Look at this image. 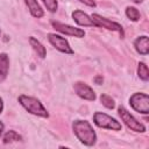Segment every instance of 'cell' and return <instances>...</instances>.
Wrapping results in <instances>:
<instances>
[{
    "label": "cell",
    "instance_id": "e0dca14e",
    "mask_svg": "<svg viewBox=\"0 0 149 149\" xmlns=\"http://www.w3.org/2000/svg\"><path fill=\"white\" fill-rule=\"evenodd\" d=\"M126 15H127L130 20H133V21H139L140 17H141L140 12H139L135 7H127V9H126Z\"/></svg>",
    "mask_w": 149,
    "mask_h": 149
},
{
    "label": "cell",
    "instance_id": "8992f818",
    "mask_svg": "<svg viewBox=\"0 0 149 149\" xmlns=\"http://www.w3.org/2000/svg\"><path fill=\"white\" fill-rule=\"evenodd\" d=\"M92 20H93V22L95 23L97 27H102V28H107L109 30L119 31L121 34V36H123V29H122V27L119 23L112 22V21H109V20L100 16L99 14H92Z\"/></svg>",
    "mask_w": 149,
    "mask_h": 149
},
{
    "label": "cell",
    "instance_id": "6da1fadb",
    "mask_svg": "<svg viewBox=\"0 0 149 149\" xmlns=\"http://www.w3.org/2000/svg\"><path fill=\"white\" fill-rule=\"evenodd\" d=\"M73 130H74L76 136L84 144L93 146L95 143V140H97L95 133L87 121H81V120L74 121L73 122Z\"/></svg>",
    "mask_w": 149,
    "mask_h": 149
},
{
    "label": "cell",
    "instance_id": "7c38bea8",
    "mask_svg": "<svg viewBox=\"0 0 149 149\" xmlns=\"http://www.w3.org/2000/svg\"><path fill=\"white\" fill-rule=\"evenodd\" d=\"M9 59L6 54H0V81H2L8 73Z\"/></svg>",
    "mask_w": 149,
    "mask_h": 149
},
{
    "label": "cell",
    "instance_id": "9a60e30c",
    "mask_svg": "<svg viewBox=\"0 0 149 149\" xmlns=\"http://www.w3.org/2000/svg\"><path fill=\"white\" fill-rule=\"evenodd\" d=\"M20 140H21V136L16 132H14V130L7 132L5 134V136H3V142L5 143H9V142H14V141H20Z\"/></svg>",
    "mask_w": 149,
    "mask_h": 149
},
{
    "label": "cell",
    "instance_id": "8fae6325",
    "mask_svg": "<svg viewBox=\"0 0 149 149\" xmlns=\"http://www.w3.org/2000/svg\"><path fill=\"white\" fill-rule=\"evenodd\" d=\"M135 48L141 55H147L149 52V43L147 36H140L135 40Z\"/></svg>",
    "mask_w": 149,
    "mask_h": 149
},
{
    "label": "cell",
    "instance_id": "30bf717a",
    "mask_svg": "<svg viewBox=\"0 0 149 149\" xmlns=\"http://www.w3.org/2000/svg\"><path fill=\"white\" fill-rule=\"evenodd\" d=\"M72 17L80 26H86V27H93V26H95V23L93 22V20L90 19V16L87 14H85L84 12H81L79 9H77V10H74L72 13Z\"/></svg>",
    "mask_w": 149,
    "mask_h": 149
},
{
    "label": "cell",
    "instance_id": "7402d4cb",
    "mask_svg": "<svg viewBox=\"0 0 149 149\" xmlns=\"http://www.w3.org/2000/svg\"><path fill=\"white\" fill-rule=\"evenodd\" d=\"M2 130H3V123L0 121V136H1V134H2Z\"/></svg>",
    "mask_w": 149,
    "mask_h": 149
},
{
    "label": "cell",
    "instance_id": "4fadbf2b",
    "mask_svg": "<svg viewBox=\"0 0 149 149\" xmlns=\"http://www.w3.org/2000/svg\"><path fill=\"white\" fill-rule=\"evenodd\" d=\"M31 15L35 17H42L43 16V9L41 8V6L37 3L36 0H24Z\"/></svg>",
    "mask_w": 149,
    "mask_h": 149
},
{
    "label": "cell",
    "instance_id": "9c48e42d",
    "mask_svg": "<svg viewBox=\"0 0 149 149\" xmlns=\"http://www.w3.org/2000/svg\"><path fill=\"white\" fill-rule=\"evenodd\" d=\"M73 88H74L76 93H77L80 98H83V99L91 100V101H93V100L95 99V94H94L93 90H92L88 85H86V84H84V83H79V81L76 83V84L73 85Z\"/></svg>",
    "mask_w": 149,
    "mask_h": 149
},
{
    "label": "cell",
    "instance_id": "ac0fdd59",
    "mask_svg": "<svg viewBox=\"0 0 149 149\" xmlns=\"http://www.w3.org/2000/svg\"><path fill=\"white\" fill-rule=\"evenodd\" d=\"M100 100H101V102H102V105H104L105 107H107V108H109V109H113V108H114V100H113L109 95H107V94H101V95H100Z\"/></svg>",
    "mask_w": 149,
    "mask_h": 149
},
{
    "label": "cell",
    "instance_id": "d6986e66",
    "mask_svg": "<svg viewBox=\"0 0 149 149\" xmlns=\"http://www.w3.org/2000/svg\"><path fill=\"white\" fill-rule=\"evenodd\" d=\"M43 2L50 12H55L57 9V1L56 0H43Z\"/></svg>",
    "mask_w": 149,
    "mask_h": 149
},
{
    "label": "cell",
    "instance_id": "ffe728a7",
    "mask_svg": "<svg viewBox=\"0 0 149 149\" xmlns=\"http://www.w3.org/2000/svg\"><path fill=\"white\" fill-rule=\"evenodd\" d=\"M79 1L83 2V3H85V5H87V6H91V7H94L95 6V2L93 0H79Z\"/></svg>",
    "mask_w": 149,
    "mask_h": 149
},
{
    "label": "cell",
    "instance_id": "7a4b0ae2",
    "mask_svg": "<svg viewBox=\"0 0 149 149\" xmlns=\"http://www.w3.org/2000/svg\"><path fill=\"white\" fill-rule=\"evenodd\" d=\"M19 101L20 104L31 114H35V115H38V116H43V118H48V112L47 109L43 107V105L36 99V98H33V97H28V95H20L19 97Z\"/></svg>",
    "mask_w": 149,
    "mask_h": 149
},
{
    "label": "cell",
    "instance_id": "52a82bcc",
    "mask_svg": "<svg viewBox=\"0 0 149 149\" xmlns=\"http://www.w3.org/2000/svg\"><path fill=\"white\" fill-rule=\"evenodd\" d=\"M48 40L57 50H59L62 52H65V54H72L73 52V50L70 48L68 41L64 37H62L59 35H55V34H49Z\"/></svg>",
    "mask_w": 149,
    "mask_h": 149
},
{
    "label": "cell",
    "instance_id": "5b68a950",
    "mask_svg": "<svg viewBox=\"0 0 149 149\" xmlns=\"http://www.w3.org/2000/svg\"><path fill=\"white\" fill-rule=\"evenodd\" d=\"M119 115H120V118L122 119V121L127 125V127L128 128H130L132 130H135V132H140V133H143L144 130H146V128H144V126L141 123V122H139L126 108H123L122 106H120L119 107Z\"/></svg>",
    "mask_w": 149,
    "mask_h": 149
},
{
    "label": "cell",
    "instance_id": "2e32d148",
    "mask_svg": "<svg viewBox=\"0 0 149 149\" xmlns=\"http://www.w3.org/2000/svg\"><path fill=\"white\" fill-rule=\"evenodd\" d=\"M137 72H139V77H140L142 80L147 81V80L149 79V71H148V68H147V65H146L144 63H140V64H139Z\"/></svg>",
    "mask_w": 149,
    "mask_h": 149
},
{
    "label": "cell",
    "instance_id": "3957f363",
    "mask_svg": "<svg viewBox=\"0 0 149 149\" xmlns=\"http://www.w3.org/2000/svg\"><path fill=\"white\" fill-rule=\"evenodd\" d=\"M130 106L139 113H149V97L146 93H135L129 99Z\"/></svg>",
    "mask_w": 149,
    "mask_h": 149
},
{
    "label": "cell",
    "instance_id": "ba28073f",
    "mask_svg": "<svg viewBox=\"0 0 149 149\" xmlns=\"http://www.w3.org/2000/svg\"><path fill=\"white\" fill-rule=\"evenodd\" d=\"M52 26L55 27L56 30L65 34V35H70V36H74V37H83L85 35L84 30L79 29V28H73L71 26H68V24H64V23H61V22H55L52 21Z\"/></svg>",
    "mask_w": 149,
    "mask_h": 149
},
{
    "label": "cell",
    "instance_id": "5bb4252c",
    "mask_svg": "<svg viewBox=\"0 0 149 149\" xmlns=\"http://www.w3.org/2000/svg\"><path fill=\"white\" fill-rule=\"evenodd\" d=\"M29 42H30V45L33 47V49L37 52V55H38L41 58H44L47 51H45V48L41 44V42L37 41L35 37H29Z\"/></svg>",
    "mask_w": 149,
    "mask_h": 149
},
{
    "label": "cell",
    "instance_id": "44dd1931",
    "mask_svg": "<svg viewBox=\"0 0 149 149\" xmlns=\"http://www.w3.org/2000/svg\"><path fill=\"white\" fill-rule=\"evenodd\" d=\"M94 80H95V83H97V84H100V83L102 81V77H97Z\"/></svg>",
    "mask_w": 149,
    "mask_h": 149
},
{
    "label": "cell",
    "instance_id": "277c9868",
    "mask_svg": "<svg viewBox=\"0 0 149 149\" xmlns=\"http://www.w3.org/2000/svg\"><path fill=\"white\" fill-rule=\"evenodd\" d=\"M93 120H94V123L101 128H108L112 130H120L121 129V125L115 119L111 118L109 115H107L105 113H100V112L94 113Z\"/></svg>",
    "mask_w": 149,
    "mask_h": 149
},
{
    "label": "cell",
    "instance_id": "603a6c76",
    "mask_svg": "<svg viewBox=\"0 0 149 149\" xmlns=\"http://www.w3.org/2000/svg\"><path fill=\"white\" fill-rule=\"evenodd\" d=\"M1 111H2V100L0 98V113H1Z\"/></svg>",
    "mask_w": 149,
    "mask_h": 149
},
{
    "label": "cell",
    "instance_id": "cb8c5ba5",
    "mask_svg": "<svg viewBox=\"0 0 149 149\" xmlns=\"http://www.w3.org/2000/svg\"><path fill=\"white\" fill-rule=\"evenodd\" d=\"M133 2H136V3H140V2H142L143 0H132Z\"/></svg>",
    "mask_w": 149,
    "mask_h": 149
}]
</instances>
